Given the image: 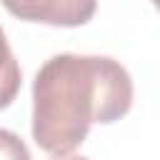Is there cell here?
Masks as SVG:
<instances>
[{
	"label": "cell",
	"mask_w": 160,
	"mask_h": 160,
	"mask_svg": "<svg viewBox=\"0 0 160 160\" xmlns=\"http://www.w3.org/2000/svg\"><path fill=\"white\" fill-rule=\"evenodd\" d=\"M132 78L108 55H52L32 80V140L70 155L95 122L110 125L132 108Z\"/></svg>",
	"instance_id": "6da1fadb"
},
{
	"label": "cell",
	"mask_w": 160,
	"mask_h": 160,
	"mask_svg": "<svg viewBox=\"0 0 160 160\" xmlns=\"http://www.w3.org/2000/svg\"><path fill=\"white\" fill-rule=\"evenodd\" d=\"M5 10L28 22L78 28L92 20L98 0H2Z\"/></svg>",
	"instance_id": "7a4b0ae2"
},
{
	"label": "cell",
	"mask_w": 160,
	"mask_h": 160,
	"mask_svg": "<svg viewBox=\"0 0 160 160\" xmlns=\"http://www.w3.org/2000/svg\"><path fill=\"white\" fill-rule=\"evenodd\" d=\"M20 82H22V75H20V65L8 45V38H5V30L0 28V110H5L20 92Z\"/></svg>",
	"instance_id": "3957f363"
},
{
	"label": "cell",
	"mask_w": 160,
	"mask_h": 160,
	"mask_svg": "<svg viewBox=\"0 0 160 160\" xmlns=\"http://www.w3.org/2000/svg\"><path fill=\"white\" fill-rule=\"evenodd\" d=\"M0 160H32L22 138L5 128H0Z\"/></svg>",
	"instance_id": "277c9868"
},
{
	"label": "cell",
	"mask_w": 160,
	"mask_h": 160,
	"mask_svg": "<svg viewBox=\"0 0 160 160\" xmlns=\"http://www.w3.org/2000/svg\"><path fill=\"white\" fill-rule=\"evenodd\" d=\"M52 160H90V158H82V155H52Z\"/></svg>",
	"instance_id": "5b68a950"
},
{
	"label": "cell",
	"mask_w": 160,
	"mask_h": 160,
	"mask_svg": "<svg viewBox=\"0 0 160 160\" xmlns=\"http://www.w3.org/2000/svg\"><path fill=\"white\" fill-rule=\"evenodd\" d=\"M150 2H152V5H155V8L160 10V0H150Z\"/></svg>",
	"instance_id": "8992f818"
}]
</instances>
